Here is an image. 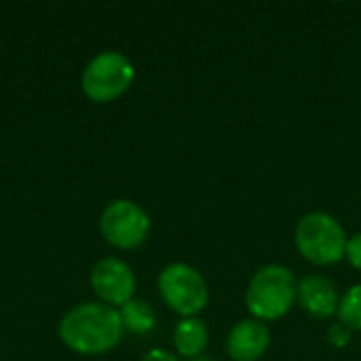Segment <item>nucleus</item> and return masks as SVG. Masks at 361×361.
<instances>
[{"mask_svg": "<svg viewBox=\"0 0 361 361\" xmlns=\"http://www.w3.org/2000/svg\"><path fill=\"white\" fill-rule=\"evenodd\" d=\"M125 334L118 309L104 302H85L70 309L59 322L61 343L78 355L112 351Z\"/></svg>", "mask_w": 361, "mask_h": 361, "instance_id": "f257e3e1", "label": "nucleus"}, {"mask_svg": "<svg viewBox=\"0 0 361 361\" xmlns=\"http://www.w3.org/2000/svg\"><path fill=\"white\" fill-rule=\"evenodd\" d=\"M296 290L298 283L288 267L269 264L252 277L245 292V305L258 322H275L292 309Z\"/></svg>", "mask_w": 361, "mask_h": 361, "instance_id": "f03ea898", "label": "nucleus"}, {"mask_svg": "<svg viewBox=\"0 0 361 361\" xmlns=\"http://www.w3.org/2000/svg\"><path fill=\"white\" fill-rule=\"evenodd\" d=\"M347 235L341 222L326 212H311L296 226V247L313 264L326 267L345 258Z\"/></svg>", "mask_w": 361, "mask_h": 361, "instance_id": "7ed1b4c3", "label": "nucleus"}, {"mask_svg": "<svg viewBox=\"0 0 361 361\" xmlns=\"http://www.w3.org/2000/svg\"><path fill=\"white\" fill-rule=\"evenodd\" d=\"M135 68L121 51H102L82 70L80 85L91 102L108 104L118 99L133 82Z\"/></svg>", "mask_w": 361, "mask_h": 361, "instance_id": "20e7f679", "label": "nucleus"}, {"mask_svg": "<svg viewBox=\"0 0 361 361\" xmlns=\"http://www.w3.org/2000/svg\"><path fill=\"white\" fill-rule=\"evenodd\" d=\"M159 292L167 307L182 317H195L209 302L207 281L195 267L184 262H171L161 271Z\"/></svg>", "mask_w": 361, "mask_h": 361, "instance_id": "39448f33", "label": "nucleus"}, {"mask_svg": "<svg viewBox=\"0 0 361 361\" xmlns=\"http://www.w3.org/2000/svg\"><path fill=\"white\" fill-rule=\"evenodd\" d=\"M99 231L110 245L118 250H135L148 239L150 218L137 203L116 199L102 212Z\"/></svg>", "mask_w": 361, "mask_h": 361, "instance_id": "423d86ee", "label": "nucleus"}, {"mask_svg": "<svg viewBox=\"0 0 361 361\" xmlns=\"http://www.w3.org/2000/svg\"><path fill=\"white\" fill-rule=\"evenodd\" d=\"M91 288L104 305L121 309L125 302H129L133 298L135 275L125 260L108 256V258H102L93 267Z\"/></svg>", "mask_w": 361, "mask_h": 361, "instance_id": "0eeeda50", "label": "nucleus"}, {"mask_svg": "<svg viewBox=\"0 0 361 361\" xmlns=\"http://www.w3.org/2000/svg\"><path fill=\"white\" fill-rule=\"evenodd\" d=\"M271 343L269 328L258 319H243L239 322L228 338H226V353L235 361L260 360Z\"/></svg>", "mask_w": 361, "mask_h": 361, "instance_id": "6e6552de", "label": "nucleus"}, {"mask_svg": "<svg viewBox=\"0 0 361 361\" xmlns=\"http://www.w3.org/2000/svg\"><path fill=\"white\" fill-rule=\"evenodd\" d=\"M296 298L298 305L313 317H330L332 313L338 311V292L334 288V283L328 277L322 275H309L298 283L296 290Z\"/></svg>", "mask_w": 361, "mask_h": 361, "instance_id": "1a4fd4ad", "label": "nucleus"}, {"mask_svg": "<svg viewBox=\"0 0 361 361\" xmlns=\"http://www.w3.org/2000/svg\"><path fill=\"white\" fill-rule=\"evenodd\" d=\"M209 343L207 326L197 317H184L173 330V345L176 351L184 357L197 360Z\"/></svg>", "mask_w": 361, "mask_h": 361, "instance_id": "9d476101", "label": "nucleus"}, {"mask_svg": "<svg viewBox=\"0 0 361 361\" xmlns=\"http://www.w3.org/2000/svg\"><path fill=\"white\" fill-rule=\"evenodd\" d=\"M121 319H123V326L125 330L133 332V334H146L154 328V311L150 309L148 302L144 300H135L131 298L129 302H125L121 309Z\"/></svg>", "mask_w": 361, "mask_h": 361, "instance_id": "9b49d317", "label": "nucleus"}, {"mask_svg": "<svg viewBox=\"0 0 361 361\" xmlns=\"http://www.w3.org/2000/svg\"><path fill=\"white\" fill-rule=\"evenodd\" d=\"M338 319L349 330H361V283L353 286L338 305Z\"/></svg>", "mask_w": 361, "mask_h": 361, "instance_id": "f8f14e48", "label": "nucleus"}, {"mask_svg": "<svg viewBox=\"0 0 361 361\" xmlns=\"http://www.w3.org/2000/svg\"><path fill=\"white\" fill-rule=\"evenodd\" d=\"M345 256L349 258V262H351L355 269H360L361 271V233L353 235V237L347 241V254H345Z\"/></svg>", "mask_w": 361, "mask_h": 361, "instance_id": "ddd939ff", "label": "nucleus"}, {"mask_svg": "<svg viewBox=\"0 0 361 361\" xmlns=\"http://www.w3.org/2000/svg\"><path fill=\"white\" fill-rule=\"evenodd\" d=\"M328 338H330L334 345H347V343H349V338H351V332H349V328H347V326L336 324V326H332V328H330Z\"/></svg>", "mask_w": 361, "mask_h": 361, "instance_id": "4468645a", "label": "nucleus"}, {"mask_svg": "<svg viewBox=\"0 0 361 361\" xmlns=\"http://www.w3.org/2000/svg\"><path fill=\"white\" fill-rule=\"evenodd\" d=\"M142 361H180L173 353H169V351H165V349H150Z\"/></svg>", "mask_w": 361, "mask_h": 361, "instance_id": "2eb2a0df", "label": "nucleus"}]
</instances>
